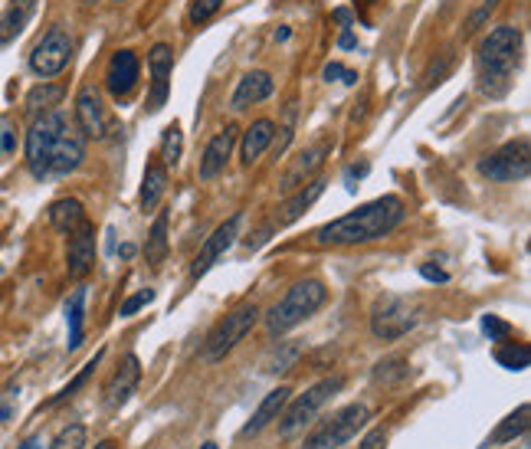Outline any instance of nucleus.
Masks as SVG:
<instances>
[{"instance_id": "16", "label": "nucleus", "mask_w": 531, "mask_h": 449, "mask_svg": "<svg viewBox=\"0 0 531 449\" xmlns=\"http://www.w3.org/2000/svg\"><path fill=\"white\" fill-rule=\"evenodd\" d=\"M138 381H141V364H138L135 354H128V358L118 364V371L109 377V384H105V394H102L105 407H109V410L125 407L128 397L135 394Z\"/></svg>"}, {"instance_id": "32", "label": "nucleus", "mask_w": 531, "mask_h": 449, "mask_svg": "<svg viewBox=\"0 0 531 449\" xmlns=\"http://www.w3.org/2000/svg\"><path fill=\"white\" fill-rule=\"evenodd\" d=\"M407 374H410V361L404 358V354H391V358L377 361V368H374V377H377V381H384V384L404 381Z\"/></svg>"}, {"instance_id": "12", "label": "nucleus", "mask_w": 531, "mask_h": 449, "mask_svg": "<svg viewBox=\"0 0 531 449\" xmlns=\"http://www.w3.org/2000/svg\"><path fill=\"white\" fill-rule=\"evenodd\" d=\"M76 125H79V132L86 135V138H105L112 132V115L109 109L102 105V96L96 89H82L79 96H76Z\"/></svg>"}, {"instance_id": "35", "label": "nucleus", "mask_w": 531, "mask_h": 449, "mask_svg": "<svg viewBox=\"0 0 531 449\" xmlns=\"http://www.w3.org/2000/svg\"><path fill=\"white\" fill-rule=\"evenodd\" d=\"M50 449H86V427H82V423H69V427L59 430Z\"/></svg>"}, {"instance_id": "11", "label": "nucleus", "mask_w": 531, "mask_h": 449, "mask_svg": "<svg viewBox=\"0 0 531 449\" xmlns=\"http://www.w3.org/2000/svg\"><path fill=\"white\" fill-rule=\"evenodd\" d=\"M171 69H174V53L168 43H158L155 50L148 53V73H151V92H148V105L145 109L155 115L168 105V92H171Z\"/></svg>"}, {"instance_id": "30", "label": "nucleus", "mask_w": 531, "mask_h": 449, "mask_svg": "<svg viewBox=\"0 0 531 449\" xmlns=\"http://www.w3.org/2000/svg\"><path fill=\"white\" fill-rule=\"evenodd\" d=\"M184 155V132H181V125L171 122L168 128L161 132V151H158V158L164 168H174L177 161H181Z\"/></svg>"}, {"instance_id": "2", "label": "nucleus", "mask_w": 531, "mask_h": 449, "mask_svg": "<svg viewBox=\"0 0 531 449\" xmlns=\"http://www.w3.org/2000/svg\"><path fill=\"white\" fill-rule=\"evenodd\" d=\"M407 217V204L394 194L377 197L371 204H364L351 214L338 217L325 227L315 230L318 246H358V243H374L384 240L387 233H394Z\"/></svg>"}, {"instance_id": "44", "label": "nucleus", "mask_w": 531, "mask_h": 449, "mask_svg": "<svg viewBox=\"0 0 531 449\" xmlns=\"http://www.w3.org/2000/svg\"><path fill=\"white\" fill-rule=\"evenodd\" d=\"M364 174H368V164H354V168H348V174H345L348 187H354V181H361Z\"/></svg>"}, {"instance_id": "50", "label": "nucleus", "mask_w": 531, "mask_h": 449, "mask_svg": "<svg viewBox=\"0 0 531 449\" xmlns=\"http://www.w3.org/2000/svg\"><path fill=\"white\" fill-rule=\"evenodd\" d=\"M204 449H220L217 443H204Z\"/></svg>"}, {"instance_id": "49", "label": "nucleus", "mask_w": 531, "mask_h": 449, "mask_svg": "<svg viewBox=\"0 0 531 449\" xmlns=\"http://www.w3.org/2000/svg\"><path fill=\"white\" fill-rule=\"evenodd\" d=\"M96 449H118V446H115V443H112V440H102V443H99V446H96Z\"/></svg>"}, {"instance_id": "43", "label": "nucleus", "mask_w": 531, "mask_h": 449, "mask_svg": "<svg viewBox=\"0 0 531 449\" xmlns=\"http://www.w3.org/2000/svg\"><path fill=\"white\" fill-rule=\"evenodd\" d=\"M420 276L430 282H450V273H443V269H436V266H420Z\"/></svg>"}, {"instance_id": "27", "label": "nucleus", "mask_w": 531, "mask_h": 449, "mask_svg": "<svg viewBox=\"0 0 531 449\" xmlns=\"http://www.w3.org/2000/svg\"><path fill=\"white\" fill-rule=\"evenodd\" d=\"M528 404H522L515 413H509L499 427H495V433H492V443H512V440H518V436H525L528 433Z\"/></svg>"}, {"instance_id": "31", "label": "nucleus", "mask_w": 531, "mask_h": 449, "mask_svg": "<svg viewBox=\"0 0 531 449\" xmlns=\"http://www.w3.org/2000/svg\"><path fill=\"white\" fill-rule=\"evenodd\" d=\"M495 361L509 371H525L531 364V351H528V345H522V341H505V345L495 348Z\"/></svg>"}, {"instance_id": "8", "label": "nucleus", "mask_w": 531, "mask_h": 449, "mask_svg": "<svg viewBox=\"0 0 531 449\" xmlns=\"http://www.w3.org/2000/svg\"><path fill=\"white\" fill-rule=\"evenodd\" d=\"M368 420H371V410L364 404L341 407L338 413H332V417L322 423V427H315L309 433V440H305L302 449H341V446H348L354 436L368 427Z\"/></svg>"}, {"instance_id": "3", "label": "nucleus", "mask_w": 531, "mask_h": 449, "mask_svg": "<svg viewBox=\"0 0 531 449\" xmlns=\"http://www.w3.org/2000/svg\"><path fill=\"white\" fill-rule=\"evenodd\" d=\"M522 59V30L518 27H495L476 53V76L479 89L486 96H505L512 86V76Z\"/></svg>"}, {"instance_id": "39", "label": "nucleus", "mask_w": 531, "mask_h": 449, "mask_svg": "<svg viewBox=\"0 0 531 449\" xmlns=\"http://www.w3.org/2000/svg\"><path fill=\"white\" fill-rule=\"evenodd\" d=\"M99 361H102V351H99V354H96V358H92L89 364H86V371H82V374L76 377V381L66 387V391H63V394H59V397H53V400H50V404H59V400L73 397V394L79 391V387H82V384H86V381H89V377H92V371H96V364H99Z\"/></svg>"}, {"instance_id": "13", "label": "nucleus", "mask_w": 531, "mask_h": 449, "mask_svg": "<svg viewBox=\"0 0 531 449\" xmlns=\"http://www.w3.org/2000/svg\"><path fill=\"white\" fill-rule=\"evenodd\" d=\"M240 223H243V217L240 214H233L227 223H220V227L207 236V243L200 246V253H197V259H194V266H191V279H200V276H207L210 269H214V263L223 256L233 246V240H236V233H240Z\"/></svg>"}, {"instance_id": "40", "label": "nucleus", "mask_w": 531, "mask_h": 449, "mask_svg": "<svg viewBox=\"0 0 531 449\" xmlns=\"http://www.w3.org/2000/svg\"><path fill=\"white\" fill-rule=\"evenodd\" d=\"M151 302H155V292H151V289H141L138 295H132V299L122 302V318H132L135 312H141V309H145V305H151Z\"/></svg>"}, {"instance_id": "42", "label": "nucleus", "mask_w": 531, "mask_h": 449, "mask_svg": "<svg viewBox=\"0 0 531 449\" xmlns=\"http://www.w3.org/2000/svg\"><path fill=\"white\" fill-rule=\"evenodd\" d=\"M387 446V433L384 430H371L368 440L361 443V449H384Z\"/></svg>"}, {"instance_id": "41", "label": "nucleus", "mask_w": 531, "mask_h": 449, "mask_svg": "<svg viewBox=\"0 0 531 449\" xmlns=\"http://www.w3.org/2000/svg\"><path fill=\"white\" fill-rule=\"evenodd\" d=\"M325 79L328 82L338 79V82H345V86H354V82H358V73H354V69H345L341 63H328L325 66Z\"/></svg>"}, {"instance_id": "33", "label": "nucleus", "mask_w": 531, "mask_h": 449, "mask_svg": "<svg viewBox=\"0 0 531 449\" xmlns=\"http://www.w3.org/2000/svg\"><path fill=\"white\" fill-rule=\"evenodd\" d=\"M302 358V345L299 341H286L282 348H276L273 354L266 358V371L269 374H276V371H292L295 368V361Z\"/></svg>"}, {"instance_id": "18", "label": "nucleus", "mask_w": 531, "mask_h": 449, "mask_svg": "<svg viewBox=\"0 0 531 449\" xmlns=\"http://www.w3.org/2000/svg\"><path fill=\"white\" fill-rule=\"evenodd\" d=\"M322 194H325L322 177H315V181H305L302 187H295L292 197L286 200V204H279V210H276V227H289V223H295Z\"/></svg>"}, {"instance_id": "4", "label": "nucleus", "mask_w": 531, "mask_h": 449, "mask_svg": "<svg viewBox=\"0 0 531 449\" xmlns=\"http://www.w3.org/2000/svg\"><path fill=\"white\" fill-rule=\"evenodd\" d=\"M325 299H328V289H325L322 279H302V282H295V286L286 295H282L273 309L266 312V332L273 335V338L292 332L295 325H302L305 318H312L318 309H322Z\"/></svg>"}, {"instance_id": "20", "label": "nucleus", "mask_w": 531, "mask_h": 449, "mask_svg": "<svg viewBox=\"0 0 531 449\" xmlns=\"http://www.w3.org/2000/svg\"><path fill=\"white\" fill-rule=\"evenodd\" d=\"M273 96V76L263 73V69H253V73H246L240 82H236L233 89V109L243 112L250 109V105H259Z\"/></svg>"}, {"instance_id": "29", "label": "nucleus", "mask_w": 531, "mask_h": 449, "mask_svg": "<svg viewBox=\"0 0 531 449\" xmlns=\"http://www.w3.org/2000/svg\"><path fill=\"white\" fill-rule=\"evenodd\" d=\"M59 102H63V86H56V82H43V86L30 89L27 112L30 115H43V112H50L53 105H59Z\"/></svg>"}, {"instance_id": "38", "label": "nucleus", "mask_w": 531, "mask_h": 449, "mask_svg": "<svg viewBox=\"0 0 531 449\" xmlns=\"http://www.w3.org/2000/svg\"><path fill=\"white\" fill-rule=\"evenodd\" d=\"M495 7H499V0H482V7L476 10V14H472L469 20H466V37H469V33H476L479 27H482V23H486L492 14H495Z\"/></svg>"}, {"instance_id": "36", "label": "nucleus", "mask_w": 531, "mask_h": 449, "mask_svg": "<svg viewBox=\"0 0 531 449\" xmlns=\"http://www.w3.org/2000/svg\"><path fill=\"white\" fill-rule=\"evenodd\" d=\"M220 7H223V0H191V7H187V23H191V27H204Z\"/></svg>"}, {"instance_id": "34", "label": "nucleus", "mask_w": 531, "mask_h": 449, "mask_svg": "<svg viewBox=\"0 0 531 449\" xmlns=\"http://www.w3.org/2000/svg\"><path fill=\"white\" fill-rule=\"evenodd\" d=\"M17 141H20L17 122L10 115H0V164L17 151Z\"/></svg>"}, {"instance_id": "46", "label": "nucleus", "mask_w": 531, "mask_h": 449, "mask_svg": "<svg viewBox=\"0 0 531 449\" xmlns=\"http://www.w3.org/2000/svg\"><path fill=\"white\" fill-rule=\"evenodd\" d=\"M135 253H138V246H135V243H125L122 250H118V256H122V259H132Z\"/></svg>"}, {"instance_id": "19", "label": "nucleus", "mask_w": 531, "mask_h": 449, "mask_svg": "<svg viewBox=\"0 0 531 449\" xmlns=\"http://www.w3.org/2000/svg\"><path fill=\"white\" fill-rule=\"evenodd\" d=\"M289 397H292L289 387H276V391H269V394L263 397V404L256 407L253 417L246 420V427L240 430L243 440H250V436H259V433H263V430L269 427V423H276V420H279V413H282V407L289 404Z\"/></svg>"}, {"instance_id": "47", "label": "nucleus", "mask_w": 531, "mask_h": 449, "mask_svg": "<svg viewBox=\"0 0 531 449\" xmlns=\"http://www.w3.org/2000/svg\"><path fill=\"white\" fill-rule=\"evenodd\" d=\"M338 46H341V50H351V46H354V37H351V33L345 30V33H341V40H338Z\"/></svg>"}, {"instance_id": "6", "label": "nucleus", "mask_w": 531, "mask_h": 449, "mask_svg": "<svg viewBox=\"0 0 531 449\" xmlns=\"http://www.w3.org/2000/svg\"><path fill=\"white\" fill-rule=\"evenodd\" d=\"M259 315H263V312H259L253 302H246V305H240V309H233L230 315H223L204 338V361L207 364H220L246 335L253 332Z\"/></svg>"}, {"instance_id": "25", "label": "nucleus", "mask_w": 531, "mask_h": 449, "mask_svg": "<svg viewBox=\"0 0 531 449\" xmlns=\"http://www.w3.org/2000/svg\"><path fill=\"white\" fill-rule=\"evenodd\" d=\"M50 223L59 230V233H73L79 230L82 223H86V210H82V204L76 197H63V200H56V204L50 207Z\"/></svg>"}, {"instance_id": "28", "label": "nucleus", "mask_w": 531, "mask_h": 449, "mask_svg": "<svg viewBox=\"0 0 531 449\" xmlns=\"http://www.w3.org/2000/svg\"><path fill=\"white\" fill-rule=\"evenodd\" d=\"M82 318H86V289H76L73 299L66 302V322H69V351L79 348L82 341Z\"/></svg>"}, {"instance_id": "48", "label": "nucleus", "mask_w": 531, "mask_h": 449, "mask_svg": "<svg viewBox=\"0 0 531 449\" xmlns=\"http://www.w3.org/2000/svg\"><path fill=\"white\" fill-rule=\"evenodd\" d=\"M7 417H10V407H7V404H0V423H4Z\"/></svg>"}, {"instance_id": "15", "label": "nucleus", "mask_w": 531, "mask_h": 449, "mask_svg": "<svg viewBox=\"0 0 531 449\" xmlns=\"http://www.w3.org/2000/svg\"><path fill=\"white\" fill-rule=\"evenodd\" d=\"M66 269H69V279H86L96 269V230L89 223H82L79 230L69 233Z\"/></svg>"}, {"instance_id": "17", "label": "nucleus", "mask_w": 531, "mask_h": 449, "mask_svg": "<svg viewBox=\"0 0 531 449\" xmlns=\"http://www.w3.org/2000/svg\"><path fill=\"white\" fill-rule=\"evenodd\" d=\"M233 145H236V125H227L217 138H210L204 158H200V181H214V177H220L223 171H227Z\"/></svg>"}, {"instance_id": "24", "label": "nucleus", "mask_w": 531, "mask_h": 449, "mask_svg": "<svg viewBox=\"0 0 531 449\" xmlns=\"http://www.w3.org/2000/svg\"><path fill=\"white\" fill-rule=\"evenodd\" d=\"M164 191H168V168L161 164V158H155V161H148L145 181H141V197H138L141 210H155L161 204Z\"/></svg>"}, {"instance_id": "1", "label": "nucleus", "mask_w": 531, "mask_h": 449, "mask_svg": "<svg viewBox=\"0 0 531 449\" xmlns=\"http://www.w3.org/2000/svg\"><path fill=\"white\" fill-rule=\"evenodd\" d=\"M86 161V135L63 112H43L27 132V168L33 177H63Z\"/></svg>"}, {"instance_id": "23", "label": "nucleus", "mask_w": 531, "mask_h": 449, "mask_svg": "<svg viewBox=\"0 0 531 449\" xmlns=\"http://www.w3.org/2000/svg\"><path fill=\"white\" fill-rule=\"evenodd\" d=\"M33 10H37V0H10V7L0 14V46L14 43L20 37L33 17Z\"/></svg>"}, {"instance_id": "21", "label": "nucleus", "mask_w": 531, "mask_h": 449, "mask_svg": "<svg viewBox=\"0 0 531 449\" xmlns=\"http://www.w3.org/2000/svg\"><path fill=\"white\" fill-rule=\"evenodd\" d=\"M328 151H332V145H328V141H322V145H315V148L305 151V155L295 158L289 164V171L282 174V191H295V187H302L305 181H309V177L325 164Z\"/></svg>"}, {"instance_id": "37", "label": "nucleus", "mask_w": 531, "mask_h": 449, "mask_svg": "<svg viewBox=\"0 0 531 449\" xmlns=\"http://www.w3.org/2000/svg\"><path fill=\"white\" fill-rule=\"evenodd\" d=\"M482 332L489 335V341H505L512 335V325L502 322V318H495V315H486L482 318Z\"/></svg>"}, {"instance_id": "9", "label": "nucleus", "mask_w": 531, "mask_h": 449, "mask_svg": "<svg viewBox=\"0 0 531 449\" xmlns=\"http://www.w3.org/2000/svg\"><path fill=\"white\" fill-rule=\"evenodd\" d=\"M528 171H531V145H528V138L509 141V145H502L499 151H492L489 158L479 161V174L489 177V181H495V184L525 181Z\"/></svg>"}, {"instance_id": "26", "label": "nucleus", "mask_w": 531, "mask_h": 449, "mask_svg": "<svg viewBox=\"0 0 531 449\" xmlns=\"http://www.w3.org/2000/svg\"><path fill=\"white\" fill-rule=\"evenodd\" d=\"M168 223H171V214L168 210H161L155 227H151V233H148V243H145L148 266H161L164 259H168Z\"/></svg>"}, {"instance_id": "7", "label": "nucleus", "mask_w": 531, "mask_h": 449, "mask_svg": "<svg viewBox=\"0 0 531 449\" xmlns=\"http://www.w3.org/2000/svg\"><path fill=\"white\" fill-rule=\"evenodd\" d=\"M420 325V305L407 295H381L371 309V335L381 341H397Z\"/></svg>"}, {"instance_id": "14", "label": "nucleus", "mask_w": 531, "mask_h": 449, "mask_svg": "<svg viewBox=\"0 0 531 449\" xmlns=\"http://www.w3.org/2000/svg\"><path fill=\"white\" fill-rule=\"evenodd\" d=\"M138 76H141L138 56L132 50H118L112 53L109 66H105V89L122 102L125 96H132V89L138 86Z\"/></svg>"}, {"instance_id": "10", "label": "nucleus", "mask_w": 531, "mask_h": 449, "mask_svg": "<svg viewBox=\"0 0 531 449\" xmlns=\"http://www.w3.org/2000/svg\"><path fill=\"white\" fill-rule=\"evenodd\" d=\"M69 59H73V37H69L63 27H50L40 37V43L33 46L30 69L40 79H53L69 66Z\"/></svg>"}, {"instance_id": "45", "label": "nucleus", "mask_w": 531, "mask_h": 449, "mask_svg": "<svg viewBox=\"0 0 531 449\" xmlns=\"http://www.w3.org/2000/svg\"><path fill=\"white\" fill-rule=\"evenodd\" d=\"M17 449H50V443H46L43 436H30V440H23Z\"/></svg>"}, {"instance_id": "22", "label": "nucleus", "mask_w": 531, "mask_h": 449, "mask_svg": "<svg viewBox=\"0 0 531 449\" xmlns=\"http://www.w3.org/2000/svg\"><path fill=\"white\" fill-rule=\"evenodd\" d=\"M276 138V122H269V118H256V122L243 132V141H240V161L250 168L259 158H263V151L273 145Z\"/></svg>"}, {"instance_id": "5", "label": "nucleus", "mask_w": 531, "mask_h": 449, "mask_svg": "<svg viewBox=\"0 0 531 449\" xmlns=\"http://www.w3.org/2000/svg\"><path fill=\"white\" fill-rule=\"evenodd\" d=\"M341 387H345V377H325V381L312 384L309 391L299 394V397H289V404L282 407L279 413V436L282 440H292L295 433H302L305 427H312V420L318 417V410H322L328 400H332Z\"/></svg>"}]
</instances>
